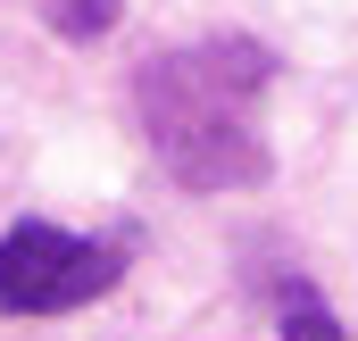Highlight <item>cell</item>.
I'll use <instances>...</instances> for the list:
<instances>
[{"label":"cell","mask_w":358,"mask_h":341,"mask_svg":"<svg viewBox=\"0 0 358 341\" xmlns=\"http://www.w3.org/2000/svg\"><path fill=\"white\" fill-rule=\"evenodd\" d=\"M267 75L275 59L250 34H208V42L159 50L134 75L142 133L183 191H259L267 183L275 159H267V125H259Z\"/></svg>","instance_id":"cell-1"},{"label":"cell","mask_w":358,"mask_h":341,"mask_svg":"<svg viewBox=\"0 0 358 341\" xmlns=\"http://www.w3.org/2000/svg\"><path fill=\"white\" fill-rule=\"evenodd\" d=\"M117 275H125V258L108 242L67 233V225L25 217V225L0 233V308L8 317H67L100 291H117Z\"/></svg>","instance_id":"cell-2"},{"label":"cell","mask_w":358,"mask_h":341,"mask_svg":"<svg viewBox=\"0 0 358 341\" xmlns=\"http://www.w3.org/2000/svg\"><path fill=\"white\" fill-rule=\"evenodd\" d=\"M275 325H283V341H350V333H342V317L325 308V291H308V283H292V291H283Z\"/></svg>","instance_id":"cell-3"},{"label":"cell","mask_w":358,"mask_h":341,"mask_svg":"<svg viewBox=\"0 0 358 341\" xmlns=\"http://www.w3.org/2000/svg\"><path fill=\"white\" fill-rule=\"evenodd\" d=\"M117 8H125V0H42V17H50L59 42H100V34L117 25Z\"/></svg>","instance_id":"cell-4"}]
</instances>
